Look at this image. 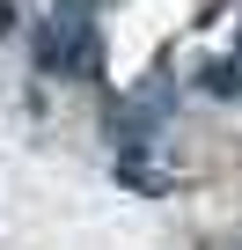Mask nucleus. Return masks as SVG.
Returning <instances> with one entry per match:
<instances>
[{
    "instance_id": "nucleus-1",
    "label": "nucleus",
    "mask_w": 242,
    "mask_h": 250,
    "mask_svg": "<svg viewBox=\"0 0 242 250\" xmlns=\"http://www.w3.org/2000/svg\"><path fill=\"white\" fill-rule=\"evenodd\" d=\"M235 66H242V52H235Z\"/></svg>"
}]
</instances>
